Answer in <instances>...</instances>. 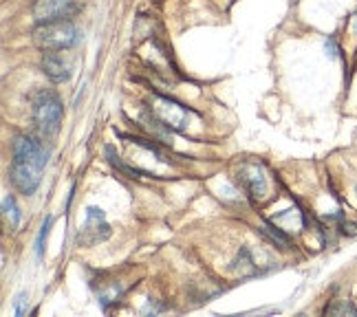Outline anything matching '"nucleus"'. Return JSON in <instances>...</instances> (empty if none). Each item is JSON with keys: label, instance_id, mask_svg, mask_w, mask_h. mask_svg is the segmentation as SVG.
I'll list each match as a JSON object with an SVG mask.
<instances>
[{"label": "nucleus", "instance_id": "f257e3e1", "mask_svg": "<svg viewBox=\"0 0 357 317\" xmlns=\"http://www.w3.org/2000/svg\"><path fill=\"white\" fill-rule=\"evenodd\" d=\"M79 29L71 20L38 22L33 29V42L43 51H66L79 42Z\"/></svg>", "mask_w": 357, "mask_h": 317}, {"label": "nucleus", "instance_id": "f03ea898", "mask_svg": "<svg viewBox=\"0 0 357 317\" xmlns=\"http://www.w3.org/2000/svg\"><path fill=\"white\" fill-rule=\"evenodd\" d=\"M31 115H33V123H36L38 132L43 137H53L60 130L64 106L56 93L43 88V91H38L33 98Z\"/></svg>", "mask_w": 357, "mask_h": 317}, {"label": "nucleus", "instance_id": "7ed1b4c3", "mask_svg": "<svg viewBox=\"0 0 357 317\" xmlns=\"http://www.w3.org/2000/svg\"><path fill=\"white\" fill-rule=\"evenodd\" d=\"M150 115H153L155 121L163 123L166 128L183 132L190 126V115L192 110H188L183 104H178L174 100L161 98V95H155L153 104H150Z\"/></svg>", "mask_w": 357, "mask_h": 317}, {"label": "nucleus", "instance_id": "20e7f679", "mask_svg": "<svg viewBox=\"0 0 357 317\" xmlns=\"http://www.w3.org/2000/svg\"><path fill=\"white\" fill-rule=\"evenodd\" d=\"M82 11L79 0H33L31 13L38 22L71 20Z\"/></svg>", "mask_w": 357, "mask_h": 317}, {"label": "nucleus", "instance_id": "39448f33", "mask_svg": "<svg viewBox=\"0 0 357 317\" xmlns=\"http://www.w3.org/2000/svg\"><path fill=\"white\" fill-rule=\"evenodd\" d=\"M43 170L36 163H26V161H13L9 168V183L11 187L20 192L24 196H31L38 190L40 181H43Z\"/></svg>", "mask_w": 357, "mask_h": 317}, {"label": "nucleus", "instance_id": "423d86ee", "mask_svg": "<svg viewBox=\"0 0 357 317\" xmlns=\"http://www.w3.org/2000/svg\"><path fill=\"white\" fill-rule=\"evenodd\" d=\"M11 155H13V161H26V163H36L40 168H45L47 161H49V150L36 141L33 137L29 134H18L13 137L11 141Z\"/></svg>", "mask_w": 357, "mask_h": 317}, {"label": "nucleus", "instance_id": "0eeeda50", "mask_svg": "<svg viewBox=\"0 0 357 317\" xmlns=\"http://www.w3.org/2000/svg\"><path fill=\"white\" fill-rule=\"evenodd\" d=\"M238 181L243 185V190L250 194L252 199L256 201H263L267 196V176L263 172V168H260L258 163H252V161H247L241 165V170H238Z\"/></svg>", "mask_w": 357, "mask_h": 317}, {"label": "nucleus", "instance_id": "6e6552de", "mask_svg": "<svg viewBox=\"0 0 357 317\" xmlns=\"http://www.w3.org/2000/svg\"><path fill=\"white\" fill-rule=\"evenodd\" d=\"M108 233H111V227H108V223H106L104 212L98 208H89L86 210V223L79 231L77 242L79 245H95V242L108 238Z\"/></svg>", "mask_w": 357, "mask_h": 317}, {"label": "nucleus", "instance_id": "1a4fd4ad", "mask_svg": "<svg viewBox=\"0 0 357 317\" xmlns=\"http://www.w3.org/2000/svg\"><path fill=\"white\" fill-rule=\"evenodd\" d=\"M43 73L56 82V84H62L68 77H71V66L68 62H64V58H60L58 51H45L43 55Z\"/></svg>", "mask_w": 357, "mask_h": 317}, {"label": "nucleus", "instance_id": "9d476101", "mask_svg": "<svg viewBox=\"0 0 357 317\" xmlns=\"http://www.w3.org/2000/svg\"><path fill=\"white\" fill-rule=\"evenodd\" d=\"M3 216H5L7 225L11 229H16L20 225V210H18V205H16V199H13L11 194H7L3 199Z\"/></svg>", "mask_w": 357, "mask_h": 317}, {"label": "nucleus", "instance_id": "9b49d317", "mask_svg": "<svg viewBox=\"0 0 357 317\" xmlns=\"http://www.w3.org/2000/svg\"><path fill=\"white\" fill-rule=\"evenodd\" d=\"M324 313L326 315H357V309L351 300H340V302H335V304L326 307Z\"/></svg>", "mask_w": 357, "mask_h": 317}, {"label": "nucleus", "instance_id": "f8f14e48", "mask_svg": "<svg viewBox=\"0 0 357 317\" xmlns=\"http://www.w3.org/2000/svg\"><path fill=\"white\" fill-rule=\"evenodd\" d=\"M49 227H51V218L45 220V223H43V229H40V233H38V240H36V256H38V258H43V252H45V238H47V233H49Z\"/></svg>", "mask_w": 357, "mask_h": 317}, {"label": "nucleus", "instance_id": "ddd939ff", "mask_svg": "<svg viewBox=\"0 0 357 317\" xmlns=\"http://www.w3.org/2000/svg\"><path fill=\"white\" fill-rule=\"evenodd\" d=\"M324 47H326V53H328V55H331V58H337V55H340L337 42H335V40H333V38H328Z\"/></svg>", "mask_w": 357, "mask_h": 317}, {"label": "nucleus", "instance_id": "4468645a", "mask_svg": "<svg viewBox=\"0 0 357 317\" xmlns=\"http://www.w3.org/2000/svg\"><path fill=\"white\" fill-rule=\"evenodd\" d=\"M24 304H26V293H20L18 300H16V307H13V313H16V315H22V313H24Z\"/></svg>", "mask_w": 357, "mask_h": 317}, {"label": "nucleus", "instance_id": "2eb2a0df", "mask_svg": "<svg viewBox=\"0 0 357 317\" xmlns=\"http://www.w3.org/2000/svg\"><path fill=\"white\" fill-rule=\"evenodd\" d=\"M351 29H353V33L357 36V13H355V16L351 18Z\"/></svg>", "mask_w": 357, "mask_h": 317}, {"label": "nucleus", "instance_id": "dca6fc26", "mask_svg": "<svg viewBox=\"0 0 357 317\" xmlns=\"http://www.w3.org/2000/svg\"><path fill=\"white\" fill-rule=\"evenodd\" d=\"M355 190H357V187H355Z\"/></svg>", "mask_w": 357, "mask_h": 317}]
</instances>
